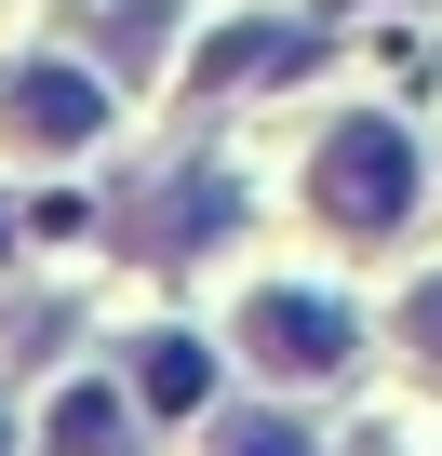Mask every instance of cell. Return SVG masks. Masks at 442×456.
<instances>
[{"label": "cell", "mask_w": 442, "mask_h": 456, "mask_svg": "<svg viewBox=\"0 0 442 456\" xmlns=\"http://www.w3.org/2000/svg\"><path fill=\"white\" fill-rule=\"evenodd\" d=\"M242 349H255L269 376H335V362H349V309H335V296H282V282H269V296L242 309Z\"/></svg>", "instance_id": "cell-2"}, {"label": "cell", "mask_w": 442, "mask_h": 456, "mask_svg": "<svg viewBox=\"0 0 442 456\" xmlns=\"http://www.w3.org/2000/svg\"><path fill=\"white\" fill-rule=\"evenodd\" d=\"M0 121H14L28 148H81V134L108 121V94H94L81 68H14V81H0Z\"/></svg>", "instance_id": "cell-3"}, {"label": "cell", "mask_w": 442, "mask_h": 456, "mask_svg": "<svg viewBox=\"0 0 442 456\" xmlns=\"http://www.w3.org/2000/svg\"><path fill=\"white\" fill-rule=\"evenodd\" d=\"M402 349H429V362H442V282H429V296L402 309Z\"/></svg>", "instance_id": "cell-8"}, {"label": "cell", "mask_w": 442, "mask_h": 456, "mask_svg": "<svg viewBox=\"0 0 442 456\" xmlns=\"http://www.w3.org/2000/svg\"><path fill=\"white\" fill-rule=\"evenodd\" d=\"M134 389H148V403H161V416H188V403H201V389H214V362H201V349H188V336H148V349H134Z\"/></svg>", "instance_id": "cell-4"}, {"label": "cell", "mask_w": 442, "mask_h": 456, "mask_svg": "<svg viewBox=\"0 0 442 456\" xmlns=\"http://www.w3.org/2000/svg\"><path fill=\"white\" fill-rule=\"evenodd\" d=\"M214 456H322L295 416H229V429H214Z\"/></svg>", "instance_id": "cell-7"}, {"label": "cell", "mask_w": 442, "mask_h": 456, "mask_svg": "<svg viewBox=\"0 0 442 456\" xmlns=\"http://www.w3.org/2000/svg\"><path fill=\"white\" fill-rule=\"evenodd\" d=\"M269 68H309V28H229V54L201 81H269Z\"/></svg>", "instance_id": "cell-5"}, {"label": "cell", "mask_w": 442, "mask_h": 456, "mask_svg": "<svg viewBox=\"0 0 442 456\" xmlns=\"http://www.w3.org/2000/svg\"><path fill=\"white\" fill-rule=\"evenodd\" d=\"M309 201H322L335 228H402V215H415V148H402V121H335L322 161H309Z\"/></svg>", "instance_id": "cell-1"}, {"label": "cell", "mask_w": 442, "mask_h": 456, "mask_svg": "<svg viewBox=\"0 0 442 456\" xmlns=\"http://www.w3.org/2000/svg\"><path fill=\"white\" fill-rule=\"evenodd\" d=\"M121 429H134V416H121L108 389H68V403H54V456H121Z\"/></svg>", "instance_id": "cell-6"}]
</instances>
